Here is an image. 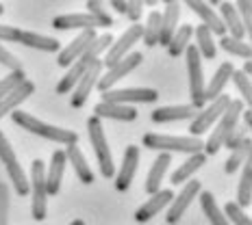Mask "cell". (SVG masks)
Masks as SVG:
<instances>
[{"label": "cell", "instance_id": "cell-1", "mask_svg": "<svg viewBox=\"0 0 252 225\" xmlns=\"http://www.w3.org/2000/svg\"><path fill=\"white\" fill-rule=\"evenodd\" d=\"M11 119L15 125H20L22 130L31 134H37V137L46 139V141H52V143H59V145H76L78 141V134L74 130H65V128H59V125H50L41 119L33 117L31 113H24V111H13L11 113Z\"/></svg>", "mask_w": 252, "mask_h": 225}, {"label": "cell", "instance_id": "cell-2", "mask_svg": "<svg viewBox=\"0 0 252 225\" xmlns=\"http://www.w3.org/2000/svg\"><path fill=\"white\" fill-rule=\"evenodd\" d=\"M29 195H31V219L44 221L46 212H48V191H46V165L39 158H35L31 163Z\"/></svg>", "mask_w": 252, "mask_h": 225}, {"label": "cell", "instance_id": "cell-3", "mask_svg": "<svg viewBox=\"0 0 252 225\" xmlns=\"http://www.w3.org/2000/svg\"><path fill=\"white\" fill-rule=\"evenodd\" d=\"M241 111H244V102L241 100H230L228 108L224 111L222 117L218 119L215 128L211 130V137H209V141L204 143V148H202L204 156H213V154H218V151L222 150V145H224V141H226V137L230 134V130L239 124Z\"/></svg>", "mask_w": 252, "mask_h": 225}, {"label": "cell", "instance_id": "cell-4", "mask_svg": "<svg viewBox=\"0 0 252 225\" xmlns=\"http://www.w3.org/2000/svg\"><path fill=\"white\" fill-rule=\"evenodd\" d=\"M144 148L155 150V151H181V154H198L202 151L204 143L200 137H170V134H146L144 137Z\"/></svg>", "mask_w": 252, "mask_h": 225}, {"label": "cell", "instance_id": "cell-5", "mask_svg": "<svg viewBox=\"0 0 252 225\" xmlns=\"http://www.w3.org/2000/svg\"><path fill=\"white\" fill-rule=\"evenodd\" d=\"M185 63H187V76H189V100L191 106L196 108H204L207 100H204V74H202V59L198 54L196 46L189 44L185 50Z\"/></svg>", "mask_w": 252, "mask_h": 225}, {"label": "cell", "instance_id": "cell-6", "mask_svg": "<svg viewBox=\"0 0 252 225\" xmlns=\"http://www.w3.org/2000/svg\"><path fill=\"white\" fill-rule=\"evenodd\" d=\"M87 132H89V143H92L94 151H96V158L98 165H100V174L102 177H113L115 175V165H113V156L111 150H109L107 137H104V130H102V122L98 117H89L87 119Z\"/></svg>", "mask_w": 252, "mask_h": 225}, {"label": "cell", "instance_id": "cell-7", "mask_svg": "<svg viewBox=\"0 0 252 225\" xmlns=\"http://www.w3.org/2000/svg\"><path fill=\"white\" fill-rule=\"evenodd\" d=\"M228 104H230V98L222 93V96L215 98L209 106L200 108V113L191 119V125H189V137H200V134L209 132V130L218 124V119L224 115V111L228 108Z\"/></svg>", "mask_w": 252, "mask_h": 225}, {"label": "cell", "instance_id": "cell-8", "mask_svg": "<svg viewBox=\"0 0 252 225\" xmlns=\"http://www.w3.org/2000/svg\"><path fill=\"white\" fill-rule=\"evenodd\" d=\"M102 102H113V104H155L159 100V91L150 87H133V89H109L102 91Z\"/></svg>", "mask_w": 252, "mask_h": 225}, {"label": "cell", "instance_id": "cell-9", "mask_svg": "<svg viewBox=\"0 0 252 225\" xmlns=\"http://www.w3.org/2000/svg\"><path fill=\"white\" fill-rule=\"evenodd\" d=\"M141 61H144V54H141V52H128V54H126L122 61L115 63L113 67H109V70L104 72L100 78H98L96 89L100 93L102 91H109V89H113L124 76H128L133 70H137V67L141 65Z\"/></svg>", "mask_w": 252, "mask_h": 225}, {"label": "cell", "instance_id": "cell-10", "mask_svg": "<svg viewBox=\"0 0 252 225\" xmlns=\"http://www.w3.org/2000/svg\"><path fill=\"white\" fill-rule=\"evenodd\" d=\"M139 39H141V24H130L128 28L122 33V37H120L118 41H113V44L109 46V50L104 52V56H102L104 70H109V67H113L115 63L122 61Z\"/></svg>", "mask_w": 252, "mask_h": 225}, {"label": "cell", "instance_id": "cell-11", "mask_svg": "<svg viewBox=\"0 0 252 225\" xmlns=\"http://www.w3.org/2000/svg\"><path fill=\"white\" fill-rule=\"evenodd\" d=\"M200 193H202V182L200 180H196V177L187 180L185 186H183V191L170 201V210H167V214H165V221L170 225H176L183 219V214L187 212V208L191 206V201L196 200Z\"/></svg>", "mask_w": 252, "mask_h": 225}, {"label": "cell", "instance_id": "cell-12", "mask_svg": "<svg viewBox=\"0 0 252 225\" xmlns=\"http://www.w3.org/2000/svg\"><path fill=\"white\" fill-rule=\"evenodd\" d=\"M102 70H104L102 61H94V63H89V65H87L85 74L81 76V80H78V82H76V87L72 89V96H70V106H72V108H81V106H85L89 93H92L94 89H96L98 78L102 76Z\"/></svg>", "mask_w": 252, "mask_h": 225}, {"label": "cell", "instance_id": "cell-13", "mask_svg": "<svg viewBox=\"0 0 252 225\" xmlns=\"http://www.w3.org/2000/svg\"><path fill=\"white\" fill-rule=\"evenodd\" d=\"M96 39V30H81L65 48L57 52V65L59 67H70L72 63H76L83 56V52L87 50V46Z\"/></svg>", "mask_w": 252, "mask_h": 225}, {"label": "cell", "instance_id": "cell-14", "mask_svg": "<svg viewBox=\"0 0 252 225\" xmlns=\"http://www.w3.org/2000/svg\"><path fill=\"white\" fill-rule=\"evenodd\" d=\"M181 4H187L189 9H191L193 13L200 18V22L207 26L209 30H211L213 35H226V30H224V26H222V20H220V15L218 11L211 7V4L207 2V0H178Z\"/></svg>", "mask_w": 252, "mask_h": 225}, {"label": "cell", "instance_id": "cell-15", "mask_svg": "<svg viewBox=\"0 0 252 225\" xmlns=\"http://www.w3.org/2000/svg\"><path fill=\"white\" fill-rule=\"evenodd\" d=\"M137 165H139V148L137 145H128L124 150V158L120 165V171L115 174V188L120 193L128 191L130 182H133L135 174H137Z\"/></svg>", "mask_w": 252, "mask_h": 225}, {"label": "cell", "instance_id": "cell-16", "mask_svg": "<svg viewBox=\"0 0 252 225\" xmlns=\"http://www.w3.org/2000/svg\"><path fill=\"white\" fill-rule=\"evenodd\" d=\"M172 200H174V193H172L170 188H159L155 195H150V200L146 201L144 206H139L137 210H135V221L137 223L150 221V219L157 217L161 210H165Z\"/></svg>", "mask_w": 252, "mask_h": 225}, {"label": "cell", "instance_id": "cell-17", "mask_svg": "<svg viewBox=\"0 0 252 225\" xmlns=\"http://www.w3.org/2000/svg\"><path fill=\"white\" fill-rule=\"evenodd\" d=\"M50 26L55 30H96L100 28V24L92 18L89 13H63V15H57L52 18Z\"/></svg>", "mask_w": 252, "mask_h": 225}, {"label": "cell", "instance_id": "cell-18", "mask_svg": "<svg viewBox=\"0 0 252 225\" xmlns=\"http://www.w3.org/2000/svg\"><path fill=\"white\" fill-rule=\"evenodd\" d=\"M65 151L55 150L50 156V165H46V191L48 195H57L61 191V180H63V171H65Z\"/></svg>", "mask_w": 252, "mask_h": 225}, {"label": "cell", "instance_id": "cell-19", "mask_svg": "<svg viewBox=\"0 0 252 225\" xmlns=\"http://www.w3.org/2000/svg\"><path fill=\"white\" fill-rule=\"evenodd\" d=\"M94 117L102 119H113V122H135L137 111L133 106H124V104H113V102H98L94 106Z\"/></svg>", "mask_w": 252, "mask_h": 225}, {"label": "cell", "instance_id": "cell-20", "mask_svg": "<svg viewBox=\"0 0 252 225\" xmlns=\"http://www.w3.org/2000/svg\"><path fill=\"white\" fill-rule=\"evenodd\" d=\"M233 72H235V65L230 61H224L222 65L215 70V74L211 80L204 85V100L207 102H213L215 98H220L224 93V89H226L228 85V80H230V76H233Z\"/></svg>", "mask_w": 252, "mask_h": 225}, {"label": "cell", "instance_id": "cell-21", "mask_svg": "<svg viewBox=\"0 0 252 225\" xmlns=\"http://www.w3.org/2000/svg\"><path fill=\"white\" fill-rule=\"evenodd\" d=\"M178 20H181V2L178 0H170L165 9L161 11V33H159V46H167L172 35L178 28Z\"/></svg>", "mask_w": 252, "mask_h": 225}, {"label": "cell", "instance_id": "cell-22", "mask_svg": "<svg viewBox=\"0 0 252 225\" xmlns=\"http://www.w3.org/2000/svg\"><path fill=\"white\" fill-rule=\"evenodd\" d=\"M196 117V108L191 104H178V106H161L155 108L150 119L155 124H172V122H185V119Z\"/></svg>", "mask_w": 252, "mask_h": 225}, {"label": "cell", "instance_id": "cell-23", "mask_svg": "<svg viewBox=\"0 0 252 225\" xmlns=\"http://www.w3.org/2000/svg\"><path fill=\"white\" fill-rule=\"evenodd\" d=\"M218 15L222 20V26L224 30L228 33V37H235V39H244L246 37V30H244V24H241L239 15H237V9H235L233 2L224 0V2L218 4Z\"/></svg>", "mask_w": 252, "mask_h": 225}, {"label": "cell", "instance_id": "cell-24", "mask_svg": "<svg viewBox=\"0 0 252 225\" xmlns=\"http://www.w3.org/2000/svg\"><path fill=\"white\" fill-rule=\"evenodd\" d=\"M63 151H65L67 165H72V169H74L78 180H81L83 184H94L96 175H94V171L89 169L87 158H85V154L81 151V148H78V145H65V150Z\"/></svg>", "mask_w": 252, "mask_h": 225}, {"label": "cell", "instance_id": "cell-25", "mask_svg": "<svg viewBox=\"0 0 252 225\" xmlns=\"http://www.w3.org/2000/svg\"><path fill=\"white\" fill-rule=\"evenodd\" d=\"M33 93H35V85L31 80H24L20 87H15L9 96H4L2 100H0V119H2L4 115H11L13 111H18L20 104L29 100Z\"/></svg>", "mask_w": 252, "mask_h": 225}, {"label": "cell", "instance_id": "cell-26", "mask_svg": "<svg viewBox=\"0 0 252 225\" xmlns=\"http://www.w3.org/2000/svg\"><path fill=\"white\" fill-rule=\"evenodd\" d=\"M170 165H172V154H167V151H159L157 160L150 167L148 177H146V193H148V195H155V193L159 191V186H161V182H163V177L167 174V169H170Z\"/></svg>", "mask_w": 252, "mask_h": 225}, {"label": "cell", "instance_id": "cell-27", "mask_svg": "<svg viewBox=\"0 0 252 225\" xmlns=\"http://www.w3.org/2000/svg\"><path fill=\"white\" fill-rule=\"evenodd\" d=\"M18 41L22 46H26V48H33L39 52H52V54H57V52L61 50V41H57L55 37H46V35L33 33V30H22Z\"/></svg>", "mask_w": 252, "mask_h": 225}, {"label": "cell", "instance_id": "cell-28", "mask_svg": "<svg viewBox=\"0 0 252 225\" xmlns=\"http://www.w3.org/2000/svg\"><path fill=\"white\" fill-rule=\"evenodd\" d=\"M204 163H207V156H204L202 151H198V154H189V158H187L181 167H178L174 174H172L170 182H172L174 186H178V184H185L187 180H191L193 174H196L198 169H202Z\"/></svg>", "mask_w": 252, "mask_h": 225}, {"label": "cell", "instance_id": "cell-29", "mask_svg": "<svg viewBox=\"0 0 252 225\" xmlns=\"http://www.w3.org/2000/svg\"><path fill=\"white\" fill-rule=\"evenodd\" d=\"M191 37H193V26L191 24H183L176 28V33L172 35V39L167 41V54L172 56V59H178V56L185 54L187 46L191 44Z\"/></svg>", "mask_w": 252, "mask_h": 225}, {"label": "cell", "instance_id": "cell-30", "mask_svg": "<svg viewBox=\"0 0 252 225\" xmlns=\"http://www.w3.org/2000/svg\"><path fill=\"white\" fill-rule=\"evenodd\" d=\"M193 35H196V50L200 54V59L213 61L215 54H218V44L213 39V33L204 24H200L193 28Z\"/></svg>", "mask_w": 252, "mask_h": 225}, {"label": "cell", "instance_id": "cell-31", "mask_svg": "<svg viewBox=\"0 0 252 225\" xmlns=\"http://www.w3.org/2000/svg\"><path fill=\"white\" fill-rule=\"evenodd\" d=\"M85 70H87V65L83 61L72 63V65L67 67V74L63 76L59 82H57V87H55L57 96H67V93H72V89L76 87V82L81 80V76L85 74Z\"/></svg>", "mask_w": 252, "mask_h": 225}, {"label": "cell", "instance_id": "cell-32", "mask_svg": "<svg viewBox=\"0 0 252 225\" xmlns=\"http://www.w3.org/2000/svg\"><path fill=\"white\" fill-rule=\"evenodd\" d=\"M111 44H113L111 33L96 35V39H94L92 44L87 46V50L83 52V56L78 61H83L85 65H89V63H94V61H102V54L109 50V46H111Z\"/></svg>", "mask_w": 252, "mask_h": 225}, {"label": "cell", "instance_id": "cell-33", "mask_svg": "<svg viewBox=\"0 0 252 225\" xmlns=\"http://www.w3.org/2000/svg\"><path fill=\"white\" fill-rule=\"evenodd\" d=\"M250 154H252V139L246 137L239 148H235L233 151H230V156L226 158V163H224V171H226L228 175L235 174L237 169L244 167L246 160H250Z\"/></svg>", "mask_w": 252, "mask_h": 225}, {"label": "cell", "instance_id": "cell-34", "mask_svg": "<svg viewBox=\"0 0 252 225\" xmlns=\"http://www.w3.org/2000/svg\"><path fill=\"white\" fill-rule=\"evenodd\" d=\"M237 203L239 208H250L252 203V160L244 163V174H241L239 186H237Z\"/></svg>", "mask_w": 252, "mask_h": 225}, {"label": "cell", "instance_id": "cell-35", "mask_svg": "<svg viewBox=\"0 0 252 225\" xmlns=\"http://www.w3.org/2000/svg\"><path fill=\"white\" fill-rule=\"evenodd\" d=\"M159 33H161V11L159 9H152L146 18V24L141 26V39L144 44L152 48V46L159 44Z\"/></svg>", "mask_w": 252, "mask_h": 225}, {"label": "cell", "instance_id": "cell-36", "mask_svg": "<svg viewBox=\"0 0 252 225\" xmlns=\"http://www.w3.org/2000/svg\"><path fill=\"white\" fill-rule=\"evenodd\" d=\"M218 46L226 52V54L239 56V59H244V61L252 59V48H250V44H246V39H235V37H228V35H222Z\"/></svg>", "mask_w": 252, "mask_h": 225}, {"label": "cell", "instance_id": "cell-37", "mask_svg": "<svg viewBox=\"0 0 252 225\" xmlns=\"http://www.w3.org/2000/svg\"><path fill=\"white\" fill-rule=\"evenodd\" d=\"M200 206H202L204 214H207V219L211 221V225H230V223L226 221V217H224V212L220 210V206H218V201H215V197H213L209 191L200 193Z\"/></svg>", "mask_w": 252, "mask_h": 225}, {"label": "cell", "instance_id": "cell-38", "mask_svg": "<svg viewBox=\"0 0 252 225\" xmlns=\"http://www.w3.org/2000/svg\"><path fill=\"white\" fill-rule=\"evenodd\" d=\"M85 9L100 26H113V18L109 15L107 7H104V0H87Z\"/></svg>", "mask_w": 252, "mask_h": 225}, {"label": "cell", "instance_id": "cell-39", "mask_svg": "<svg viewBox=\"0 0 252 225\" xmlns=\"http://www.w3.org/2000/svg\"><path fill=\"white\" fill-rule=\"evenodd\" d=\"M230 80H233V85L237 87L239 96H241V102H246V106L250 108L252 104V85H250V78L244 74V72H233V76H230Z\"/></svg>", "mask_w": 252, "mask_h": 225}, {"label": "cell", "instance_id": "cell-40", "mask_svg": "<svg viewBox=\"0 0 252 225\" xmlns=\"http://www.w3.org/2000/svg\"><path fill=\"white\" fill-rule=\"evenodd\" d=\"M224 217H226V221L230 225H252L250 217L246 214L244 208H239L235 201H226V206H224Z\"/></svg>", "mask_w": 252, "mask_h": 225}, {"label": "cell", "instance_id": "cell-41", "mask_svg": "<svg viewBox=\"0 0 252 225\" xmlns=\"http://www.w3.org/2000/svg\"><path fill=\"white\" fill-rule=\"evenodd\" d=\"M26 80V74L24 70H18V72H9L7 76L0 80V100H2L4 96H9V93L13 91L15 87H20L22 82Z\"/></svg>", "mask_w": 252, "mask_h": 225}, {"label": "cell", "instance_id": "cell-42", "mask_svg": "<svg viewBox=\"0 0 252 225\" xmlns=\"http://www.w3.org/2000/svg\"><path fill=\"white\" fill-rule=\"evenodd\" d=\"M235 9H237V15L244 24L246 35H252V0H237Z\"/></svg>", "mask_w": 252, "mask_h": 225}, {"label": "cell", "instance_id": "cell-43", "mask_svg": "<svg viewBox=\"0 0 252 225\" xmlns=\"http://www.w3.org/2000/svg\"><path fill=\"white\" fill-rule=\"evenodd\" d=\"M0 160H2L4 169L18 163V156H15V151L11 148V143H9V139L2 134V130H0Z\"/></svg>", "mask_w": 252, "mask_h": 225}, {"label": "cell", "instance_id": "cell-44", "mask_svg": "<svg viewBox=\"0 0 252 225\" xmlns=\"http://www.w3.org/2000/svg\"><path fill=\"white\" fill-rule=\"evenodd\" d=\"M248 137V128H246V125H235L233 130H230V134L226 137V141H224V145L222 148H226V150H230L233 151L235 148H239L241 143H244V139Z\"/></svg>", "mask_w": 252, "mask_h": 225}, {"label": "cell", "instance_id": "cell-45", "mask_svg": "<svg viewBox=\"0 0 252 225\" xmlns=\"http://www.w3.org/2000/svg\"><path fill=\"white\" fill-rule=\"evenodd\" d=\"M144 0H126V18L133 24H139L141 15H144Z\"/></svg>", "mask_w": 252, "mask_h": 225}, {"label": "cell", "instance_id": "cell-46", "mask_svg": "<svg viewBox=\"0 0 252 225\" xmlns=\"http://www.w3.org/2000/svg\"><path fill=\"white\" fill-rule=\"evenodd\" d=\"M0 65H4L9 72H18L22 70V63H20V59L15 54H11L7 48H4L2 44H0Z\"/></svg>", "mask_w": 252, "mask_h": 225}, {"label": "cell", "instance_id": "cell-47", "mask_svg": "<svg viewBox=\"0 0 252 225\" xmlns=\"http://www.w3.org/2000/svg\"><path fill=\"white\" fill-rule=\"evenodd\" d=\"M0 225H9V186L0 182Z\"/></svg>", "mask_w": 252, "mask_h": 225}, {"label": "cell", "instance_id": "cell-48", "mask_svg": "<svg viewBox=\"0 0 252 225\" xmlns=\"http://www.w3.org/2000/svg\"><path fill=\"white\" fill-rule=\"evenodd\" d=\"M20 33H22V30H20L18 26L0 24V44H2V41H18L20 39Z\"/></svg>", "mask_w": 252, "mask_h": 225}, {"label": "cell", "instance_id": "cell-49", "mask_svg": "<svg viewBox=\"0 0 252 225\" xmlns=\"http://www.w3.org/2000/svg\"><path fill=\"white\" fill-rule=\"evenodd\" d=\"M109 4H111L113 11L126 15V0H109Z\"/></svg>", "mask_w": 252, "mask_h": 225}, {"label": "cell", "instance_id": "cell-50", "mask_svg": "<svg viewBox=\"0 0 252 225\" xmlns=\"http://www.w3.org/2000/svg\"><path fill=\"white\" fill-rule=\"evenodd\" d=\"M239 119H244V125H246V128H252V111H250V108H246V111H241V117Z\"/></svg>", "mask_w": 252, "mask_h": 225}, {"label": "cell", "instance_id": "cell-51", "mask_svg": "<svg viewBox=\"0 0 252 225\" xmlns=\"http://www.w3.org/2000/svg\"><path fill=\"white\" fill-rule=\"evenodd\" d=\"M241 72H244V74L250 78V74H252V63L250 61H244V70H241Z\"/></svg>", "mask_w": 252, "mask_h": 225}, {"label": "cell", "instance_id": "cell-52", "mask_svg": "<svg viewBox=\"0 0 252 225\" xmlns=\"http://www.w3.org/2000/svg\"><path fill=\"white\" fill-rule=\"evenodd\" d=\"M144 4H146V7H157V4H159V0H144Z\"/></svg>", "mask_w": 252, "mask_h": 225}, {"label": "cell", "instance_id": "cell-53", "mask_svg": "<svg viewBox=\"0 0 252 225\" xmlns=\"http://www.w3.org/2000/svg\"><path fill=\"white\" fill-rule=\"evenodd\" d=\"M207 2L211 4V7H218V4H220V2H224V0H207Z\"/></svg>", "mask_w": 252, "mask_h": 225}, {"label": "cell", "instance_id": "cell-54", "mask_svg": "<svg viewBox=\"0 0 252 225\" xmlns=\"http://www.w3.org/2000/svg\"><path fill=\"white\" fill-rule=\"evenodd\" d=\"M70 225H85V221H81V219H74Z\"/></svg>", "mask_w": 252, "mask_h": 225}, {"label": "cell", "instance_id": "cell-55", "mask_svg": "<svg viewBox=\"0 0 252 225\" xmlns=\"http://www.w3.org/2000/svg\"><path fill=\"white\" fill-rule=\"evenodd\" d=\"M2 13H4V4L0 2V18H2Z\"/></svg>", "mask_w": 252, "mask_h": 225}, {"label": "cell", "instance_id": "cell-56", "mask_svg": "<svg viewBox=\"0 0 252 225\" xmlns=\"http://www.w3.org/2000/svg\"><path fill=\"white\" fill-rule=\"evenodd\" d=\"M159 2H163V4H167V2H170V0H159Z\"/></svg>", "mask_w": 252, "mask_h": 225}]
</instances>
